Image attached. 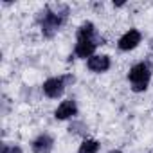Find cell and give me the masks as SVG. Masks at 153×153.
I'll list each match as a JSON object with an SVG mask.
<instances>
[{
    "label": "cell",
    "instance_id": "10",
    "mask_svg": "<svg viewBox=\"0 0 153 153\" xmlns=\"http://www.w3.org/2000/svg\"><path fill=\"white\" fill-rule=\"evenodd\" d=\"M97 151H99V142L94 139H85L78 149V153H97Z\"/></svg>",
    "mask_w": 153,
    "mask_h": 153
},
{
    "label": "cell",
    "instance_id": "12",
    "mask_svg": "<svg viewBox=\"0 0 153 153\" xmlns=\"http://www.w3.org/2000/svg\"><path fill=\"white\" fill-rule=\"evenodd\" d=\"M108 153H123V151H119V149H114V151H108Z\"/></svg>",
    "mask_w": 153,
    "mask_h": 153
},
{
    "label": "cell",
    "instance_id": "6",
    "mask_svg": "<svg viewBox=\"0 0 153 153\" xmlns=\"http://www.w3.org/2000/svg\"><path fill=\"white\" fill-rule=\"evenodd\" d=\"M78 114V105H76L74 99H65L56 110H54V117L58 121H65V119H70Z\"/></svg>",
    "mask_w": 153,
    "mask_h": 153
},
{
    "label": "cell",
    "instance_id": "9",
    "mask_svg": "<svg viewBox=\"0 0 153 153\" xmlns=\"http://www.w3.org/2000/svg\"><path fill=\"white\" fill-rule=\"evenodd\" d=\"M94 36H96V27H94L92 22H85V24L79 25V29H78V40H94Z\"/></svg>",
    "mask_w": 153,
    "mask_h": 153
},
{
    "label": "cell",
    "instance_id": "7",
    "mask_svg": "<svg viewBox=\"0 0 153 153\" xmlns=\"http://www.w3.org/2000/svg\"><path fill=\"white\" fill-rule=\"evenodd\" d=\"M96 47L97 43L94 40H78V43H76V49H74V54L78 58H92L94 52H96Z\"/></svg>",
    "mask_w": 153,
    "mask_h": 153
},
{
    "label": "cell",
    "instance_id": "1",
    "mask_svg": "<svg viewBox=\"0 0 153 153\" xmlns=\"http://www.w3.org/2000/svg\"><path fill=\"white\" fill-rule=\"evenodd\" d=\"M128 79L131 83V90L133 92H144L149 85L151 79V70L146 63H137L130 68L128 72Z\"/></svg>",
    "mask_w": 153,
    "mask_h": 153
},
{
    "label": "cell",
    "instance_id": "5",
    "mask_svg": "<svg viewBox=\"0 0 153 153\" xmlns=\"http://www.w3.org/2000/svg\"><path fill=\"white\" fill-rule=\"evenodd\" d=\"M110 58L106 56V54H94L92 58H88L87 59V67H88V70H92V72H96V74H101V72H106L108 68H110Z\"/></svg>",
    "mask_w": 153,
    "mask_h": 153
},
{
    "label": "cell",
    "instance_id": "8",
    "mask_svg": "<svg viewBox=\"0 0 153 153\" xmlns=\"http://www.w3.org/2000/svg\"><path fill=\"white\" fill-rule=\"evenodd\" d=\"M52 144H54L52 137L47 135V133H43V135H40V137H36L33 140V151L34 153H47V151H51Z\"/></svg>",
    "mask_w": 153,
    "mask_h": 153
},
{
    "label": "cell",
    "instance_id": "2",
    "mask_svg": "<svg viewBox=\"0 0 153 153\" xmlns=\"http://www.w3.org/2000/svg\"><path fill=\"white\" fill-rule=\"evenodd\" d=\"M65 20H67V11L59 13L58 9H47L43 13V18H42V31H43V34L45 36H52L63 25Z\"/></svg>",
    "mask_w": 153,
    "mask_h": 153
},
{
    "label": "cell",
    "instance_id": "11",
    "mask_svg": "<svg viewBox=\"0 0 153 153\" xmlns=\"http://www.w3.org/2000/svg\"><path fill=\"white\" fill-rule=\"evenodd\" d=\"M2 153H22V149L18 146H11V144H4L2 146Z\"/></svg>",
    "mask_w": 153,
    "mask_h": 153
},
{
    "label": "cell",
    "instance_id": "3",
    "mask_svg": "<svg viewBox=\"0 0 153 153\" xmlns=\"http://www.w3.org/2000/svg\"><path fill=\"white\" fill-rule=\"evenodd\" d=\"M65 87H67V81L65 78H49L45 83H43V94L51 99H58L63 96L65 92Z\"/></svg>",
    "mask_w": 153,
    "mask_h": 153
},
{
    "label": "cell",
    "instance_id": "4",
    "mask_svg": "<svg viewBox=\"0 0 153 153\" xmlns=\"http://www.w3.org/2000/svg\"><path fill=\"white\" fill-rule=\"evenodd\" d=\"M140 40H142L140 33H139L137 29H130V31H126V33L119 38L117 47H119L121 51H133V49L140 43Z\"/></svg>",
    "mask_w": 153,
    "mask_h": 153
}]
</instances>
